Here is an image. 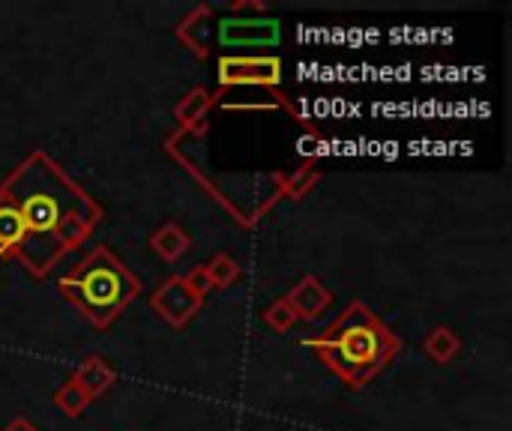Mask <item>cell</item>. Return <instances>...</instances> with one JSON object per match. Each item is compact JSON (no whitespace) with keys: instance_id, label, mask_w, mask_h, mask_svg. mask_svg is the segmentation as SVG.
<instances>
[{"instance_id":"obj_4","label":"cell","mask_w":512,"mask_h":431,"mask_svg":"<svg viewBox=\"0 0 512 431\" xmlns=\"http://www.w3.org/2000/svg\"><path fill=\"white\" fill-rule=\"evenodd\" d=\"M21 243H24L21 216L6 198H0V252H18Z\"/></svg>"},{"instance_id":"obj_2","label":"cell","mask_w":512,"mask_h":431,"mask_svg":"<svg viewBox=\"0 0 512 431\" xmlns=\"http://www.w3.org/2000/svg\"><path fill=\"white\" fill-rule=\"evenodd\" d=\"M63 291L90 321L105 324L135 297L138 282L108 252H96L63 279Z\"/></svg>"},{"instance_id":"obj_1","label":"cell","mask_w":512,"mask_h":431,"mask_svg":"<svg viewBox=\"0 0 512 431\" xmlns=\"http://www.w3.org/2000/svg\"><path fill=\"white\" fill-rule=\"evenodd\" d=\"M27 171L33 174L30 165ZM0 198H6L18 210L21 225H24V243L18 255L36 270H45L63 249L75 243L78 234H84V225L78 216L84 198L57 171H36L33 186L27 189L15 177L0 192Z\"/></svg>"},{"instance_id":"obj_3","label":"cell","mask_w":512,"mask_h":431,"mask_svg":"<svg viewBox=\"0 0 512 431\" xmlns=\"http://www.w3.org/2000/svg\"><path fill=\"white\" fill-rule=\"evenodd\" d=\"M312 345L330 351V363L354 384H363L366 378H372L384 366L393 348L390 336L360 309H354L330 339L312 342Z\"/></svg>"}]
</instances>
